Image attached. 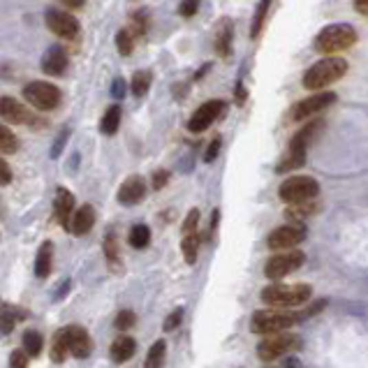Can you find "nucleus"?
<instances>
[{
	"label": "nucleus",
	"mask_w": 368,
	"mask_h": 368,
	"mask_svg": "<svg viewBox=\"0 0 368 368\" xmlns=\"http://www.w3.org/2000/svg\"><path fill=\"white\" fill-rule=\"evenodd\" d=\"M271 10V3H259L257 10H255V19H252V26H250V37L252 40H257L259 33H262V26L266 21V14H269Z\"/></svg>",
	"instance_id": "obj_35"
},
{
	"label": "nucleus",
	"mask_w": 368,
	"mask_h": 368,
	"mask_svg": "<svg viewBox=\"0 0 368 368\" xmlns=\"http://www.w3.org/2000/svg\"><path fill=\"white\" fill-rule=\"evenodd\" d=\"M65 139H67V130L63 132V135H61V139H58V142H56V149L52 151V155H54V158L61 153V149H63V144H65Z\"/></svg>",
	"instance_id": "obj_47"
},
{
	"label": "nucleus",
	"mask_w": 368,
	"mask_h": 368,
	"mask_svg": "<svg viewBox=\"0 0 368 368\" xmlns=\"http://www.w3.org/2000/svg\"><path fill=\"white\" fill-rule=\"evenodd\" d=\"M301 345H303V340L299 334H276V336H269V338H264L259 343L257 357L269 364V361L281 359L290 352L301 350Z\"/></svg>",
	"instance_id": "obj_7"
},
{
	"label": "nucleus",
	"mask_w": 368,
	"mask_h": 368,
	"mask_svg": "<svg viewBox=\"0 0 368 368\" xmlns=\"http://www.w3.org/2000/svg\"><path fill=\"white\" fill-rule=\"evenodd\" d=\"M44 21H47V28L52 30L54 35H58L61 40H79V33H81V23L79 19L72 14V12H65V10H47V14H44Z\"/></svg>",
	"instance_id": "obj_10"
},
{
	"label": "nucleus",
	"mask_w": 368,
	"mask_h": 368,
	"mask_svg": "<svg viewBox=\"0 0 368 368\" xmlns=\"http://www.w3.org/2000/svg\"><path fill=\"white\" fill-rule=\"evenodd\" d=\"M135 33H132L130 28H120L116 33V47H118V54L120 56H130L135 52Z\"/></svg>",
	"instance_id": "obj_32"
},
{
	"label": "nucleus",
	"mask_w": 368,
	"mask_h": 368,
	"mask_svg": "<svg viewBox=\"0 0 368 368\" xmlns=\"http://www.w3.org/2000/svg\"><path fill=\"white\" fill-rule=\"evenodd\" d=\"M135 350H137V340L132 338V336L123 334V336H118V338L111 343L109 357H111L113 364H125L128 359L135 357Z\"/></svg>",
	"instance_id": "obj_20"
},
{
	"label": "nucleus",
	"mask_w": 368,
	"mask_h": 368,
	"mask_svg": "<svg viewBox=\"0 0 368 368\" xmlns=\"http://www.w3.org/2000/svg\"><path fill=\"white\" fill-rule=\"evenodd\" d=\"M325 306H327V301H325V299H322V301H317V303H313V306H310V308H306V310H303V313H301V317H313V315H317V313H320V310L325 308Z\"/></svg>",
	"instance_id": "obj_44"
},
{
	"label": "nucleus",
	"mask_w": 368,
	"mask_h": 368,
	"mask_svg": "<svg viewBox=\"0 0 368 368\" xmlns=\"http://www.w3.org/2000/svg\"><path fill=\"white\" fill-rule=\"evenodd\" d=\"M63 334H65V343H67V350L72 357L77 359H86L88 354L93 352V340L91 336L84 327L79 325H69V327H63Z\"/></svg>",
	"instance_id": "obj_16"
},
{
	"label": "nucleus",
	"mask_w": 368,
	"mask_h": 368,
	"mask_svg": "<svg viewBox=\"0 0 368 368\" xmlns=\"http://www.w3.org/2000/svg\"><path fill=\"white\" fill-rule=\"evenodd\" d=\"M322 130H325V120H310V123L303 125V128L290 139V149H288V153L283 155V160L278 162L276 171L285 174V171L303 167V164H306V155H308V146H313V142Z\"/></svg>",
	"instance_id": "obj_1"
},
{
	"label": "nucleus",
	"mask_w": 368,
	"mask_h": 368,
	"mask_svg": "<svg viewBox=\"0 0 368 368\" xmlns=\"http://www.w3.org/2000/svg\"><path fill=\"white\" fill-rule=\"evenodd\" d=\"M197 225H199V211L193 208V211L186 215V220H183V239H181V250H183V257H186L188 264L197 262V250H199Z\"/></svg>",
	"instance_id": "obj_14"
},
{
	"label": "nucleus",
	"mask_w": 368,
	"mask_h": 368,
	"mask_svg": "<svg viewBox=\"0 0 368 368\" xmlns=\"http://www.w3.org/2000/svg\"><path fill=\"white\" fill-rule=\"evenodd\" d=\"M354 10H357L359 14L368 17V0H359V3H354Z\"/></svg>",
	"instance_id": "obj_48"
},
{
	"label": "nucleus",
	"mask_w": 368,
	"mask_h": 368,
	"mask_svg": "<svg viewBox=\"0 0 368 368\" xmlns=\"http://www.w3.org/2000/svg\"><path fill=\"white\" fill-rule=\"evenodd\" d=\"M130 21H132L130 30L135 33V37H146V33H149V12L137 10Z\"/></svg>",
	"instance_id": "obj_36"
},
{
	"label": "nucleus",
	"mask_w": 368,
	"mask_h": 368,
	"mask_svg": "<svg viewBox=\"0 0 368 368\" xmlns=\"http://www.w3.org/2000/svg\"><path fill=\"white\" fill-rule=\"evenodd\" d=\"M130 246L135 250H144L146 246L151 243V230H149V225H135L130 230Z\"/></svg>",
	"instance_id": "obj_31"
},
{
	"label": "nucleus",
	"mask_w": 368,
	"mask_h": 368,
	"mask_svg": "<svg viewBox=\"0 0 368 368\" xmlns=\"http://www.w3.org/2000/svg\"><path fill=\"white\" fill-rule=\"evenodd\" d=\"M0 116H3L5 125H33V128L35 125H40V128L47 125V120L30 111L26 105L17 102L10 95H3V100H0Z\"/></svg>",
	"instance_id": "obj_11"
},
{
	"label": "nucleus",
	"mask_w": 368,
	"mask_h": 368,
	"mask_svg": "<svg viewBox=\"0 0 368 368\" xmlns=\"http://www.w3.org/2000/svg\"><path fill=\"white\" fill-rule=\"evenodd\" d=\"M0 174H3V186H10L12 183V171H10V164H8V160H0Z\"/></svg>",
	"instance_id": "obj_43"
},
{
	"label": "nucleus",
	"mask_w": 368,
	"mask_h": 368,
	"mask_svg": "<svg viewBox=\"0 0 368 368\" xmlns=\"http://www.w3.org/2000/svg\"><path fill=\"white\" fill-rule=\"evenodd\" d=\"M334 102H336V93H332V91L313 93V95H308L306 100H301V102H296L294 107H292L290 120H294V123H301V120H313V116L329 109Z\"/></svg>",
	"instance_id": "obj_9"
},
{
	"label": "nucleus",
	"mask_w": 368,
	"mask_h": 368,
	"mask_svg": "<svg viewBox=\"0 0 368 368\" xmlns=\"http://www.w3.org/2000/svg\"><path fill=\"white\" fill-rule=\"evenodd\" d=\"M347 72V61L340 58V56H332V58H322L317 61L315 65H310L303 74V88L306 91H320L327 86L336 84L345 77Z\"/></svg>",
	"instance_id": "obj_3"
},
{
	"label": "nucleus",
	"mask_w": 368,
	"mask_h": 368,
	"mask_svg": "<svg viewBox=\"0 0 368 368\" xmlns=\"http://www.w3.org/2000/svg\"><path fill=\"white\" fill-rule=\"evenodd\" d=\"M54 269V243L52 241H44L35 255V276L37 278H47Z\"/></svg>",
	"instance_id": "obj_22"
},
{
	"label": "nucleus",
	"mask_w": 368,
	"mask_h": 368,
	"mask_svg": "<svg viewBox=\"0 0 368 368\" xmlns=\"http://www.w3.org/2000/svg\"><path fill=\"white\" fill-rule=\"evenodd\" d=\"M113 327H116L118 332H128V329L135 327V313H132V310H120V313L116 315Z\"/></svg>",
	"instance_id": "obj_37"
},
{
	"label": "nucleus",
	"mask_w": 368,
	"mask_h": 368,
	"mask_svg": "<svg viewBox=\"0 0 368 368\" xmlns=\"http://www.w3.org/2000/svg\"><path fill=\"white\" fill-rule=\"evenodd\" d=\"M197 10H199V3H195V0H190V3H181V5H179V14H181V17H186V19H190V17L197 14Z\"/></svg>",
	"instance_id": "obj_42"
},
{
	"label": "nucleus",
	"mask_w": 368,
	"mask_h": 368,
	"mask_svg": "<svg viewBox=\"0 0 368 368\" xmlns=\"http://www.w3.org/2000/svg\"><path fill=\"white\" fill-rule=\"evenodd\" d=\"M164 354H167V343H164V338L155 340L153 345H151L149 354H146L144 368H162V364H164Z\"/></svg>",
	"instance_id": "obj_25"
},
{
	"label": "nucleus",
	"mask_w": 368,
	"mask_h": 368,
	"mask_svg": "<svg viewBox=\"0 0 368 368\" xmlns=\"http://www.w3.org/2000/svg\"><path fill=\"white\" fill-rule=\"evenodd\" d=\"M63 8H65V10H84L86 8V3H63Z\"/></svg>",
	"instance_id": "obj_49"
},
{
	"label": "nucleus",
	"mask_w": 368,
	"mask_h": 368,
	"mask_svg": "<svg viewBox=\"0 0 368 368\" xmlns=\"http://www.w3.org/2000/svg\"><path fill=\"white\" fill-rule=\"evenodd\" d=\"M225 111V100H208L202 107H197V111L190 116L188 120V130L193 132V135H199V132L208 130L211 125L218 120L220 113Z\"/></svg>",
	"instance_id": "obj_15"
},
{
	"label": "nucleus",
	"mask_w": 368,
	"mask_h": 368,
	"mask_svg": "<svg viewBox=\"0 0 368 368\" xmlns=\"http://www.w3.org/2000/svg\"><path fill=\"white\" fill-rule=\"evenodd\" d=\"M303 239H306V227L301 223H290V225H283L271 232L269 239H266V246H269L274 252H278V250L290 252L294 246H299Z\"/></svg>",
	"instance_id": "obj_13"
},
{
	"label": "nucleus",
	"mask_w": 368,
	"mask_h": 368,
	"mask_svg": "<svg viewBox=\"0 0 368 368\" xmlns=\"http://www.w3.org/2000/svg\"><path fill=\"white\" fill-rule=\"evenodd\" d=\"M299 320H303L301 315L285 313V310H278V308L257 310V313H252V317H250V332L269 338V336L285 334V329L299 325Z\"/></svg>",
	"instance_id": "obj_5"
},
{
	"label": "nucleus",
	"mask_w": 368,
	"mask_h": 368,
	"mask_svg": "<svg viewBox=\"0 0 368 368\" xmlns=\"http://www.w3.org/2000/svg\"><path fill=\"white\" fill-rule=\"evenodd\" d=\"M21 320H26V310L14 308V306H10V303H5V306H3V334L8 336L12 329H14L17 322H21Z\"/></svg>",
	"instance_id": "obj_28"
},
{
	"label": "nucleus",
	"mask_w": 368,
	"mask_h": 368,
	"mask_svg": "<svg viewBox=\"0 0 368 368\" xmlns=\"http://www.w3.org/2000/svg\"><path fill=\"white\" fill-rule=\"evenodd\" d=\"M151 81H153L151 72H146V69H137V72L132 74V81H130L132 93H135L137 98H144V95L149 93V88H151Z\"/></svg>",
	"instance_id": "obj_29"
},
{
	"label": "nucleus",
	"mask_w": 368,
	"mask_h": 368,
	"mask_svg": "<svg viewBox=\"0 0 368 368\" xmlns=\"http://www.w3.org/2000/svg\"><path fill=\"white\" fill-rule=\"evenodd\" d=\"M303 262H306V255L301 250H290V252H276L274 257H269V262L264 266V276L271 278V281H278V278L292 274V271L301 269Z\"/></svg>",
	"instance_id": "obj_12"
},
{
	"label": "nucleus",
	"mask_w": 368,
	"mask_h": 368,
	"mask_svg": "<svg viewBox=\"0 0 368 368\" xmlns=\"http://www.w3.org/2000/svg\"><path fill=\"white\" fill-rule=\"evenodd\" d=\"M313 296V288L308 283H274L262 290V301L271 308H299Z\"/></svg>",
	"instance_id": "obj_2"
},
{
	"label": "nucleus",
	"mask_w": 368,
	"mask_h": 368,
	"mask_svg": "<svg viewBox=\"0 0 368 368\" xmlns=\"http://www.w3.org/2000/svg\"><path fill=\"white\" fill-rule=\"evenodd\" d=\"M167 181H169V171L167 169H158L153 174V179H151V183H153L155 190H162L164 186H167Z\"/></svg>",
	"instance_id": "obj_41"
},
{
	"label": "nucleus",
	"mask_w": 368,
	"mask_h": 368,
	"mask_svg": "<svg viewBox=\"0 0 368 368\" xmlns=\"http://www.w3.org/2000/svg\"><path fill=\"white\" fill-rule=\"evenodd\" d=\"M72 208H74V195L69 193L65 188H58L56 190V197H54V215L56 220L69 230V225H72Z\"/></svg>",
	"instance_id": "obj_19"
},
{
	"label": "nucleus",
	"mask_w": 368,
	"mask_h": 368,
	"mask_svg": "<svg viewBox=\"0 0 368 368\" xmlns=\"http://www.w3.org/2000/svg\"><path fill=\"white\" fill-rule=\"evenodd\" d=\"M232 40H234V26L230 19H223L218 26V33H215V52L223 56V58L232 54Z\"/></svg>",
	"instance_id": "obj_23"
},
{
	"label": "nucleus",
	"mask_w": 368,
	"mask_h": 368,
	"mask_svg": "<svg viewBox=\"0 0 368 368\" xmlns=\"http://www.w3.org/2000/svg\"><path fill=\"white\" fill-rule=\"evenodd\" d=\"M17 149H19L17 135L8 128V125H3V128H0V151H3V155L17 153Z\"/></svg>",
	"instance_id": "obj_33"
},
{
	"label": "nucleus",
	"mask_w": 368,
	"mask_h": 368,
	"mask_svg": "<svg viewBox=\"0 0 368 368\" xmlns=\"http://www.w3.org/2000/svg\"><path fill=\"white\" fill-rule=\"evenodd\" d=\"M67 357H69V350H67V343H65V334H63V329H58L52 340V361L63 364Z\"/></svg>",
	"instance_id": "obj_30"
},
{
	"label": "nucleus",
	"mask_w": 368,
	"mask_h": 368,
	"mask_svg": "<svg viewBox=\"0 0 368 368\" xmlns=\"http://www.w3.org/2000/svg\"><path fill=\"white\" fill-rule=\"evenodd\" d=\"M113 98H123V95H125V91H123V79H116V81H113Z\"/></svg>",
	"instance_id": "obj_45"
},
{
	"label": "nucleus",
	"mask_w": 368,
	"mask_h": 368,
	"mask_svg": "<svg viewBox=\"0 0 368 368\" xmlns=\"http://www.w3.org/2000/svg\"><path fill=\"white\" fill-rule=\"evenodd\" d=\"M28 352L26 350H14L10 357V368H28Z\"/></svg>",
	"instance_id": "obj_39"
},
{
	"label": "nucleus",
	"mask_w": 368,
	"mask_h": 368,
	"mask_svg": "<svg viewBox=\"0 0 368 368\" xmlns=\"http://www.w3.org/2000/svg\"><path fill=\"white\" fill-rule=\"evenodd\" d=\"M69 56L63 47H52L47 54L42 56V72L49 77H63L67 72Z\"/></svg>",
	"instance_id": "obj_18"
},
{
	"label": "nucleus",
	"mask_w": 368,
	"mask_h": 368,
	"mask_svg": "<svg viewBox=\"0 0 368 368\" xmlns=\"http://www.w3.org/2000/svg\"><path fill=\"white\" fill-rule=\"evenodd\" d=\"M116 197H118V202H120L123 206H135V204H139V202L146 197V179H144V176H139V174L128 176V179L120 183Z\"/></svg>",
	"instance_id": "obj_17"
},
{
	"label": "nucleus",
	"mask_w": 368,
	"mask_h": 368,
	"mask_svg": "<svg viewBox=\"0 0 368 368\" xmlns=\"http://www.w3.org/2000/svg\"><path fill=\"white\" fill-rule=\"evenodd\" d=\"M317 195H320V183L313 176H290L278 188V197L290 206L306 204V202L315 199Z\"/></svg>",
	"instance_id": "obj_6"
},
{
	"label": "nucleus",
	"mask_w": 368,
	"mask_h": 368,
	"mask_svg": "<svg viewBox=\"0 0 368 368\" xmlns=\"http://www.w3.org/2000/svg\"><path fill=\"white\" fill-rule=\"evenodd\" d=\"M105 257L111 271L123 269V264H120V252H118V241L113 232H107V237H105Z\"/></svg>",
	"instance_id": "obj_24"
},
{
	"label": "nucleus",
	"mask_w": 368,
	"mask_h": 368,
	"mask_svg": "<svg viewBox=\"0 0 368 368\" xmlns=\"http://www.w3.org/2000/svg\"><path fill=\"white\" fill-rule=\"evenodd\" d=\"M220 146H223V142H220V137H215L211 144H208V149H206V153H204V162H213L215 158H218L220 153Z\"/></svg>",
	"instance_id": "obj_40"
},
{
	"label": "nucleus",
	"mask_w": 368,
	"mask_h": 368,
	"mask_svg": "<svg viewBox=\"0 0 368 368\" xmlns=\"http://www.w3.org/2000/svg\"><path fill=\"white\" fill-rule=\"evenodd\" d=\"M23 98L30 107L40 111H52L61 105L63 95L61 88L49 84V81H30V84L23 86Z\"/></svg>",
	"instance_id": "obj_8"
},
{
	"label": "nucleus",
	"mask_w": 368,
	"mask_h": 368,
	"mask_svg": "<svg viewBox=\"0 0 368 368\" xmlns=\"http://www.w3.org/2000/svg\"><path fill=\"white\" fill-rule=\"evenodd\" d=\"M95 208L91 204H84V206H79L77 211H74L72 215V225H69V232L72 234H77V237H84V234H88L93 230V225H95Z\"/></svg>",
	"instance_id": "obj_21"
},
{
	"label": "nucleus",
	"mask_w": 368,
	"mask_h": 368,
	"mask_svg": "<svg viewBox=\"0 0 368 368\" xmlns=\"http://www.w3.org/2000/svg\"><path fill=\"white\" fill-rule=\"evenodd\" d=\"M118 125H120V107L111 105L109 109L105 111L102 123H100V130H102V135H116Z\"/></svg>",
	"instance_id": "obj_27"
},
{
	"label": "nucleus",
	"mask_w": 368,
	"mask_h": 368,
	"mask_svg": "<svg viewBox=\"0 0 368 368\" xmlns=\"http://www.w3.org/2000/svg\"><path fill=\"white\" fill-rule=\"evenodd\" d=\"M181 322H183V308H176V310H171L169 317L164 320L162 329H164V332H174V329L179 327Z\"/></svg>",
	"instance_id": "obj_38"
},
{
	"label": "nucleus",
	"mask_w": 368,
	"mask_h": 368,
	"mask_svg": "<svg viewBox=\"0 0 368 368\" xmlns=\"http://www.w3.org/2000/svg\"><path fill=\"white\" fill-rule=\"evenodd\" d=\"M320 211V206L317 204H313V202H306V204H296V206H290L288 208V218L290 220H306V218H310L313 213H317Z\"/></svg>",
	"instance_id": "obj_34"
},
{
	"label": "nucleus",
	"mask_w": 368,
	"mask_h": 368,
	"mask_svg": "<svg viewBox=\"0 0 368 368\" xmlns=\"http://www.w3.org/2000/svg\"><path fill=\"white\" fill-rule=\"evenodd\" d=\"M42 334L35 332V329H28L26 334H23V340H21V350L28 352V357H40L42 354Z\"/></svg>",
	"instance_id": "obj_26"
},
{
	"label": "nucleus",
	"mask_w": 368,
	"mask_h": 368,
	"mask_svg": "<svg viewBox=\"0 0 368 368\" xmlns=\"http://www.w3.org/2000/svg\"><path fill=\"white\" fill-rule=\"evenodd\" d=\"M281 368H303V364L296 357H288L285 359V364L281 366Z\"/></svg>",
	"instance_id": "obj_46"
},
{
	"label": "nucleus",
	"mask_w": 368,
	"mask_h": 368,
	"mask_svg": "<svg viewBox=\"0 0 368 368\" xmlns=\"http://www.w3.org/2000/svg\"><path fill=\"white\" fill-rule=\"evenodd\" d=\"M357 42V30L350 23H332V26H325L320 33L315 35V52L325 54L327 58H332L334 54L347 52L350 47H354Z\"/></svg>",
	"instance_id": "obj_4"
}]
</instances>
